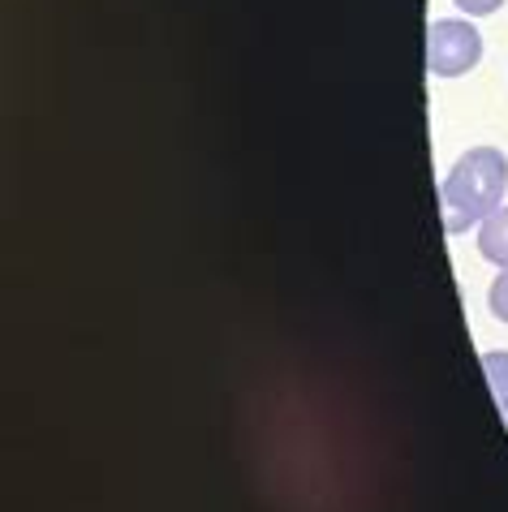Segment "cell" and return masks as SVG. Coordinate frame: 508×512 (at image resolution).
Masks as SVG:
<instances>
[{"mask_svg":"<svg viewBox=\"0 0 508 512\" xmlns=\"http://www.w3.org/2000/svg\"><path fill=\"white\" fill-rule=\"evenodd\" d=\"M508 190V160L496 147H474L453 164V173L440 186V207H444V229L465 233L470 224L487 220L491 211L504 203Z\"/></svg>","mask_w":508,"mask_h":512,"instance_id":"cell-1","label":"cell"},{"mask_svg":"<svg viewBox=\"0 0 508 512\" xmlns=\"http://www.w3.org/2000/svg\"><path fill=\"white\" fill-rule=\"evenodd\" d=\"M478 56H483V35H478L470 22H457V18L431 22V35H427V69L431 74L457 78L465 69L478 65Z\"/></svg>","mask_w":508,"mask_h":512,"instance_id":"cell-2","label":"cell"},{"mask_svg":"<svg viewBox=\"0 0 508 512\" xmlns=\"http://www.w3.org/2000/svg\"><path fill=\"white\" fill-rule=\"evenodd\" d=\"M478 250H483V259H491L496 267H508V207H504V203L483 220V233H478Z\"/></svg>","mask_w":508,"mask_h":512,"instance_id":"cell-3","label":"cell"},{"mask_svg":"<svg viewBox=\"0 0 508 512\" xmlns=\"http://www.w3.org/2000/svg\"><path fill=\"white\" fill-rule=\"evenodd\" d=\"M483 366H487V375H491V388H496V405H500L504 426H508V353H487Z\"/></svg>","mask_w":508,"mask_h":512,"instance_id":"cell-4","label":"cell"},{"mask_svg":"<svg viewBox=\"0 0 508 512\" xmlns=\"http://www.w3.org/2000/svg\"><path fill=\"white\" fill-rule=\"evenodd\" d=\"M491 310H496V319L508 323V267H500L496 284H491Z\"/></svg>","mask_w":508,"mask_h":512,"instance_id":"cell-5","label":"cell"},{"mask_svg":"<svg viewBox=\"0 0 508 512\" xmlns=\"http://www.w3.org/2000/svg\"><path fill=\"white\" fill-rule=\"evenodd\" d=\"M457 5H461L465 13H470V18H483V13H496V9L504 5V0H457Z\"/></svg>","mask_w":508,"mask_h":512,"instance_id":"cell-6","label":"cell"}]
</instances>
